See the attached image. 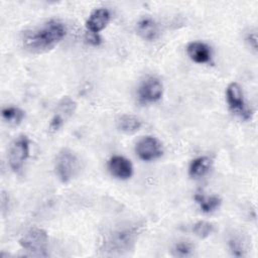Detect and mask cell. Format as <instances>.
I'll return each instance as SVG.
<instances>
[{"label":"cell","instance_id":"obj_1","mask_svg":"<svg viewBox=\"0 0 258 258\" xmlns=\"http://www.w3.org/2000/svg\"><path fill=\"white\" fill-rule=\"evenodd\" d=\"M67 33L62 22L50 19L40 27L25 31L22 37L24 49L32 53H41L52 49Z\"/></svg>","mask_w":258,"mask_h":258},{"label":"cell","instance_id":"obj_2","mask_svg":"<svg viewBox=\"0 0 258 258\" xmlns=\"http://www.w3.org/2000/svg\"><path fill=\"white\" fill-rule=\"evenodd\" d=\"M142 224H129L118 227L105 235L102 249L110 254H124L134 248L141 234Z\"/></svg>","mask_w":258,"mask_h":258},{"label":"cell","instance_id":"obj_3","mask_svg":"<svg viewBox=\"0 0 258 258\" xmlns=\"http://www.w3.org/2000/svg\"><path fill=\"white\" fill-rule=\"evenodd\" d=\"M82 170L80 156L71 148H61L54 160V172L62 183H68L76 178Z\"/></svg>","mask_w":258,"mask_h":258},{"label":"cell","instance_id":"obj_4","mask_svg":"<svg viewBox=\"0 0 258 258\" xmlns=\"http://www.w3.org/2000/svg\"><path fill=\"white\" fill-rule=\"evenodd\" d=\"M19 245L32 256L46 257L48 255V235L41 228L32 227L27 230L19 239Z\"/></svg>","mask_w":258,"mask_h":258},{"label":"cell","instance_id":"obj_5","mask_svg":"<svg viewBox=\"0 0 258 258\" xmlns=\"http://www.w3.org/2000/svg\"><path fill=\"white\" fill-rule=\"evenodd\" d=\"M30 142L26 135H19L11 143L8 150V164L14 172H19L29 156Z\"/></svg>","mask_w":258,"mask_h":258},{"label":"cell","instance_id":"obj_6","mask_svg":"<svg viewBox=\"0 0 258 258\" xmlns=\"http://www.w3.org/2000/svg\"><path fill=\"white\" fill-rule=\"evenodd\" d=\"M226 99L228 106L232 112L239 115L244 120H249L252 117V110L247 107L243 91L240 85L236 82H232L226 89Z\"/></svg>","mask_w":258,"mask_h":258},{"label":"cell","instance_id":"obj_7","mask_svg":"<svg viewBox=\"0 0 258 258\" xmlns=\"http://www.w3.org/2000/svg\"><path fill=\"white\" fill-rule=\"evenodd\" d=\"M77 110V102L69 96H63L56 104L53 115L48 125V131L54 133L74 115Z\"/></svg>","mask_w":258,"mask_h":258},{"label":"cell","instance_id":"obj_8","mask_svg":"<svg viewBox=\"0 0 258 258\" xmlns=\"http://www.w3.org/2000/svg\"><path fill=\"white\" fill-rule=\"evenodd\" d=\"M135 152L143 161H152L163 154L162 143L153 136H144L135 144Z\"/></svg>","mask_w":258,"mask_h":258},{"label":"cell","instance_id":"obj_9","mask_svg":"<svg viewBox=\"0 0 258 258\" xmlns=\"http://www.w3.org/2000/svg\"><path fill=\"white\" fill-rule=\"evenodd\" d=\"M163 94V85L155 77H148L138 88V98L143 104L159 101Z\"/></svg>","mask_w":258,"mask_h":258},{"label":"cell","instance_id":"obj_10","mask_svg":"<svg viewBox=\"0 0 258 258\" xmlns=\"http://www.w3.org/2000/svg\"><path fill=\"white\" fill-rule=\"evenodd\" d=\"M108 170L112 176L118 179H128L133 174L131 161L122 155H113L108 161Z\"/></svg>","mask_w":258,"mask_h":258},{"label":"cell","instance_id":"obj_11","mask_svg":"<svg viewBox=\"0 0 258 258\" xmlns=\"http://www.w3.org/2000/svg\"><path fill=\"white\" fill-rule=\"evenodd\" d=\"M110 19L111 13L107 8H97L89 15L86 21V28L89 32L99 33L108 25Z\"/></svg>","mask_w":258,"mask_h":258},{"label":"cell","instance_id":"obj_12","mask_svg":"<svg viewBox=\"0 0 258 258\" xmlns=\"http://www.w3.org/2000/svg\"><path fill=\"white\" fill-rule=\"evenodd\" d=\"M188 57L196 63H207L212 59L211 47L202 41H191L186 46Z\"/></svg>","mask_w":258,"mask_h":258},{"label":"cell","instance_id":"obj_13","mask_svg":"<svg viewBox=\"0 0 258 258\" xmlns=\"http://www.w3.org/2000/svg\"><path fill=\"white\" fill-rule=\"evenodd\" d=\"M194 200L197 205L200 207L201 211L205 214H211L217 211L221 204L222 200L217 195H206L204 192H196Z\"/></svg>","mask_w":258,"mask_h":258},{"label":"cell","instance_id":"obj_14","mask_svg":"<svg viewBox=\"0 0 258 258\" xmlns=\"http://www.w3.org/2000/svg\"><path fill=\"white\" fill-rule=\"evenodd\" d=\"M212 164L213 160L209 156H199L189 163L188 174L191 178H201L211 170Z\"/></svg>","mask_w":258,"mask_h":258},{"label":"cell","instance_id":"obj_15","mask_svg":"<svg viewBox=\"0 0 258 258\" xmlns=\"http://www.w3.org/2000/svg\"><path fill=\"white\" fill-rule=\"evenodd\" d=\"M137 33L145 40H154L158 35V26L156 22L149 18H143L137 23Z\"/></svg>","mask_w":258,"mask_h":258},{"label":"cell","instance_id":"obj_16","mask_svg":"<svg viewBox=\"0 0 258 258\" xmlns=\"http://www.w3.org/2000/svg\"><path fill=\"white\" fill-rule=\"evenodd\" d=\"M117 126L121 132L125 134H133L141 128L142 122L138 117L134 115L125 114L119 117L117 121Z\"/></svg>","mask_w":258,"mask_h":258},{"label":"cell","instance_id":"obj_17","mask_svg":"<svg viewBox=\"0 0 258 258\" xmlns=\"http://www.w3.org/2000/svg\"><path fill=\"white\" fill-rule=\"evenodd\" d=\"M1 115L6 123L12 126H17L23 121L25 117V112L18 107L10 106L3 108L1 111Z\"/></svg>","mask_w":258,"mask_h":258},{"label":"cell","instance_id":"obj_18","mask_svg":"<svg viewBox=\"0 0 258 258\" xmlns=\"http://www.w3.org/2000/svg\"><path fill=\"white\" fill-rule=\"evenodd\" d=\"M214 231V225L207 221H199L192 226V233L200 239L208 238Z\"/></svg>","mask_w":258,"mask_h":258},{"label":"cell","instance_id":"obj_19","mask_svg":"<svg viewBox=\"0 0 258 258\" xmlns=\"http://www.w3.org/2000/svg\"><path fill=\"white\" fill-rule=\"evenodd\" d=\"M230 251L235 257H243L245 255V243L240 236H232L228 242Z\"/></svg>","mask_w":258,"mask_h":258},{"label":"cell","instance_id":"obj_20","mask_svg":"<svg viewBox=\"0 0 258 258\" xmlns=\"http://www.w3.org/2000/svg\"><path fill=\"white\" fill-rule=\"evenodd\" d=\"M194 252V245L189 241H178L172 248V254L176 257H187Z\"/></svg>","mask_w":258,"mask_h":258},{"label":"cell","instance_id":"obj_21","mask_svg":"<svg viewBox=\"0 0 258 258\" xmlns=\"http://www.w3.org/2000/svg\"><path fill=\"white\" fill-rule=\"evenodd\" d=\"M246 42L248 45L254 50V52L257 51V34L255 31L250 32L246 36Z\"/></svg>","mask_w":258,"mask_h":258},{"label":"cell","instance_id":"obj_22","mask_svg":"<svg viewBox=\"0 0 258 258\" xmlns=\"http://www.w3.org/2000/svg\"><path fill=\"white\" fill-rule=\"evenodd\" d=\"M86 40L92 44V45H99L101 43V37L99 36L98 33H94V32H87L86 34Z\"/></svg>","mask_w":258,"mask_h":258}]
</instances>
